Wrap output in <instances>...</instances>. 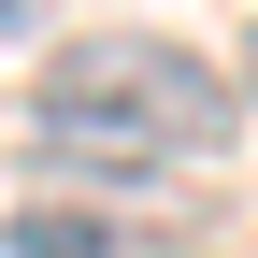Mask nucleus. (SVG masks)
I'll return each mask as SVG.
<instances>
[{
    "label": "nucleus",
    "instance_id": "f257e3e1",
    "mask_svg": "<svg viewBox=\"0 0 258 258\" xmlns=\"http://www.w3.org/2000/svg\"><path fill=\"white\" fill-rule=\"evenodd\" d=\"M29 158L43 172H86V186H144V172H186L244 129V72H215L201 43L172 29H72V43L29 72Z\"/></svg>",
    "mask_w": 258,
    "mask_h": 258
},
{
    "label": "nucleus",
    "instance_id": "f03ea898",
    "mask_svg": "<svg viewBox=\"0 0 258 258\" xmlns=\"http://www.w3.org/2000/svg\"><path fill=\"white\" fill-rule=\"evenodd\" d=\"M0 258H201L186 230H158V215H101V201H29Z\"/></svg>",
    "mask_w": 258,
    "mask_h": 258
},
{
    "label": "nucleus",
    "instance_id": "7ed1b4c3",
    "mask_svg": "<svg viewBox=\"0 0 258 258\" xmlns=\"http://www.w3.org/2000/svg\"><path fill=\"white\" fill-rule=\"evenodd\" d=\"M15 15H29V0H0V29H15Z\"/></svg>",
    "mask_w": 258,
    "mask_h": 258
},
{
    "label": "nucleus",
    "instance_id": "20e7f679",
    "mask_svg": "<svg viewBox=\"0 0 258 258\" xmlns=\"http://www.w3.org/2000/svg\"><path fill=\"white\" fill-rule=\"evenodd\" d=\"M244 72H258V57H244Z\"/></svg>",
    "mask_w": 258,
    "mask_h": 258
}]
</instances>
